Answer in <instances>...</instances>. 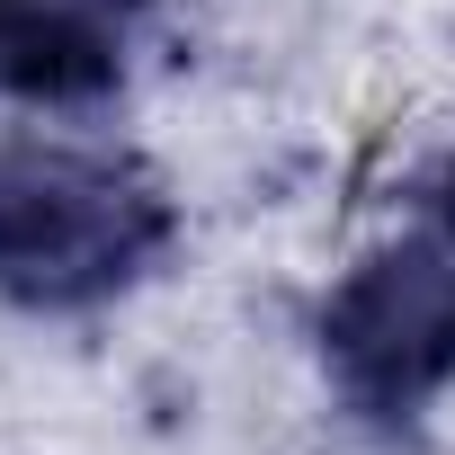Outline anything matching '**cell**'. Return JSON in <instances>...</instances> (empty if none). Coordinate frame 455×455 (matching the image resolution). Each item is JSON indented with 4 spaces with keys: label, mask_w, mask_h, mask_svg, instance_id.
<instances>
[{
    "label": "cell",
    "mask_w": 455,
    "mask_h": 455,
    "mask_svg": "<svg viewBox=\"0 0 455 455\" xmlns=\"http://www.w3.org/2000/svg\"><path fill=\"white\" fill-rule=\"evenodd\" d=\"M179 251V196L90 143H0V304L72 322L108 313Z\"/></svg>",
    "instance_id": "6da1fadb"
},
{
    "label": "cell",
    "mask_w": 455,
    "mask_h": 455,
    "mask_svg": "<svg viewBox=\"0 0 455 455\" xmlns=\"http://www.w3.org/2000/svg\"><path fill=\"white\" fill-rule=\"evenodd\" d=\"M331 393L366 428H419L455 393V233L419 223L366 251L313 313Z\"/></svg>",
    "instance_id": "7a4b0ae2"
},
{
    "label": "cell",
    "mask_w": 455,
    "mask_h": 455,
    "mask_svg": "<svg viewBox=\"0 0 455 455\" xmlns=\"http://www.w3.org/2000/svg\"><path fill=\"white\" fill-rule=\"evenodd\" d=\"M143 54V0H0V90L19 108H99Z\"/></svg>",
    "instance_id": "3957f363"
}]
</instances>
